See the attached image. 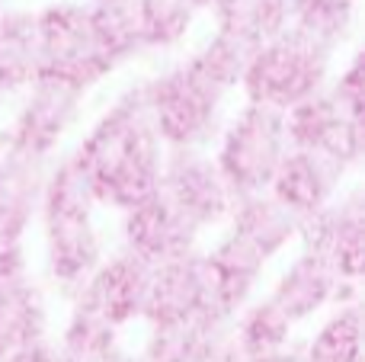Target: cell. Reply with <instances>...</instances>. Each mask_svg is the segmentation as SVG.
Listing matches in <instances>:
<instances>
[{
  "mask_svg": "<svg viewBox=\"0 0 365 362\" xmlns=\"http://www.w3.org/2000/svg\"><path fill=\"white\" fill-rule=\"evenodd\" d=\"M212 4H215V0H195V6H199V13H202V10H212Z\"/></svg>",
  "mask_w": 365,
  "mask_h": 362,
  "instance_id": "obj_35",
  "label": "cell"
},
{
  "mask_svg": "<svg viewBox=\"0 0 365 362\" xmlns=\"http://www.w3.org/2000/svg\"><path fill=\"white\" fill-rule=\"evenodd\" d=\"M259 362H304L302 340H295V343H292V346H285L282 353H276V356H269V359H259Z\"/></svg>",
  "mask_w": 365,
  "mask_h": 362,
  "instance_id": "obj_32",
  "label": "cell"
},
{
  "mask_svg": "<svg viewBox=\"0 0 365 362\" xmlns=\"http://www.w3.org/2000/svg\"><path fill=\"white\" fill-rule=\"evenodd\" d=\"M356 0H292V26L340 51L353 36Z\"/></svg>",
  "mask_w": 365,
  "mask_h": 362,
  "instance_id": "obj_27",
  "label": "cell"
},
{
  "mask_svg": "<svg viewBox=\"0 0 365 362\" xmlns=\"http://www.w3.org/2000/svg\"><path fill=\"white\" fill-rule=\"evenodd\" d=\"M51 337V314L42 282L32 273L0 282V362L10 353Z\"/></svg>",
  "mask_w": 365,
  "mask_h": 362,
  "instance_id": "obj_19",
  "label": "cell"
},
{
  "mask_svg": "<svg viewBox=\"0 0 365 362\" xmlns=\"http://www.w3.org/2000/svg\"><path fill=\"white\" fill-rule=\"evenodd\" d=\"M334 58L336 51L330 45L317 42L298 26H285L279 36L266 38L253 55L240 83L244 103L289 113L292 106L327 87L334 77Z\"/></svg>",
  "mask_w": 365,
  "mask_h": 362,
  "instance_id": "obj_4",
  "label": "cell"
},
{
  "mask_svg": "<svg viewBox=\"0 0 365 362\" xmlns=\"http://www.w3.org/2000/svg\"><path fill=\"white\" fill-rule=\"evenodd\" d=\"M212 308H218V301H215L205 250H192V254L158 263L151 269V289H148V305L141 324H173V321L195 318V314L212 311Z\"/></svg>",
  "mask_w": 365,
  "mask_h": 362,
  "instance_id": "obj_14",
  "label": "cell"
},
{
  "mask_svg": "<svg viewBox=\"0 0 365 362\" xmlns=\"http://www.w3.org/2000/svg\"><path fill=\"white\" fill-rule=\"evenodd\" d=\"M148 51H173L189 36L199 6L195 0H138Z\"/></svg>",
  "mask_w": 365,
  "mask_h": 362,
  "instance_id": "obj_28",
  "label": "cell"
},
{
  "mask_svg": "<svg viewBox=\"0 0 365 362\" xmlns=\"http://www.w3.org/2000/svg\"><path fill=\"white\" fill-rule=\"evenodd\" d=\"M304 362H365L362 350V301L330 308L308 340H302Z\"/></svg>",
  "mask_w": 365,
  "mask_h": 362,
  "instance_id": "obj_24",
  "label": "cell"
},
{
  "mask_svg": "<svg viewBox=\"0 0 365 362\" xmlns=\"http://www.w3.org/2000/svg\"><path fill=\"white\" fill-rule=\"evenodd\" d=\"M158 190L202 234L212 228H225L234 205V192L227 190L212 151H199V148L164 154Z\"/></svg>",
  "mask_w": 365,
  "mask_h": 362,
  "instance_id": "obj_8",
  "label": "cell"
},
{
  "mask_svg": "<svg viewBox=\"0 0 365 362\" xmlns=\"http://www.w3.org/2000/svg\"><path fill=\"white\" fill-rule=\"evenodd\" d=\"M96 192L83 173L74 151H58L48 160L38 202L42 222V247L45 269L61 299H74L93 269L106 257V244L96 228Z\"/></svg>",
  "mask_w": 365,
  "mask_h": 362,
  "instance_id": "obj_2",
  "label": "cell"
},
{
  "mask_svg": "<svg viewBox=\"0 0 365 362\" xmlns=\"http://www.w3.org/2000/svg\"><path fill=\"white\" fill-rule=\"evenodd\" d=\"M257 48L259 45H253L250 38L215 26L212 36L192 51V61L199 64L202 74L212 77L225 93H234V90H240V83H244V74H247V68H250Z\"/></svg>",
  "mask_w": 365,
  "mask_h": 362,
  "instance_id": "obj_26",
  "label": "cell"
},
{
  "mask_svg": "<svg viewBox=\"0 0 365 362\" xmlns=\"http://www.w3.org/2000/svg\"><path fill=\"white\" fill-rule=\"evenodd\" d=\"M87 6L93 32L100 38V48L106 55V61L113 64V71L148 55L138 0H87Z\"/></svg>",
  "mask_w": 365,
  "mask_h": 362,
  "instance_id": "obj_22",
  "label": "cell"
},
{
  "mask_svg": "<svg viewBox=\"0 0 365 362\" xmlns=\"http://www.w3.org/2000/svg\"><path fill=\"white\" fill-rule=\"evenodd\" d=\"M285 135H289V148L317 151L324 157L336 160L340 167H346L349 173L359 170L362 164L365 119L349 115L330 96L327 87L285 113Z\"/></svg>",
  "mask_w": 365,
  "mask_h": 362,
  "instance_id": "obj_9",
  "label": "cell"
},
{
  "mask_svg": "<svg viewBox=\"0 0 365 362\" xmlns=\"http://www.w3.org/2000/svg\"><path fill=\"white\" fill-rule=\"evenodd\" d=\"M38 23V51H42V71L38 74L64 81L71 87L90 90L115 74L100 48V38L90 23L87 0H58L36 10Z\"/></svg>",
  "mask_w": 365,
  "mask_h": 362,
  "instance_id": "obj_6",
  "label": "cell"
},
{
  "mask_svg": "<svg viewBox=\"0 0 365 362\" xmlns=\"http://www.w3.org/2000/svg\"><path fill=\"white\" fill-rule=\"evenodd\" d=\"M359 292L362 286L343 282L327 257H321L317 250L298 247V254L289 260V267L276 276L266 299L298 327L336 305L359 301Z\"/></svg>",
  "mask_w": 365,
  "mask_h": 362,
  "instance_id": "obj_10",
  "label": "cell"
},
{
  "mask_svg": "<svg viewBox=\"0 0 365 362\" xmlns=\"http://www.w3.org/2000/svg\"><path fill=\"white\" fill-rule=\"evenodd\" d=\"M26 273H32L26 241H0V282L19 279V276H26Z\"/></svg>",
  "mask_w": 365,
  "mask_h": 362,
  "instance_id": "obj_30",
  "label": "cell"
},
{
  "mask_svg": "<svg viewBox=\"0 0 365 362\" xmlns=\"http://www.w3.org/2000/svg\"><path fill=\"white\" fill-rule=\"evenodd\" d=\"M225 231L253 247L266 263L282 257L292 244H298L302 218H295L272 192H250L237 196L231 205V215L225 222Z\"/></svg>",
  "mask_w": 365,
  "mask_h": 362,
  "instance_id": "obj_18",
  "label": "cell"
},
{
  "mask_svg": "<svg viewBox=\"0 0 365 362\" xmlns=\"http://www.w3.org/2000/svg\"><path fill=\"white\" fill-rule=\"evenodd\" d=\"M42 71L36 10L0 6V100L19 96Z\"/></svg>",
  "mask_w": 365,
  "mask_h": 362,
  "instance_id": "obj_21",
  "label": "cell"
},
{
  "mask_svg": "<svg viewBox=\"0 0 365 362\" xmlns=\"http://www.w3.org/2000/svg\"><path fill=\"white\" fill-rule=\"evenodd\" d=\"M205 263H208V273H212L215 301L231 318L250 299H257V286L263 282L266 267H269L257 250L247 247L240 237L227 234V231L205 250Z\"/></svg>",
  "mask_w": 365,
  "mask_h": 362,
  "instance_id": "obj_20",
  "label": "cell"
},
{
  "mask_svg": "<svg viewBox=\"0 0 365 362\" xmlns=\"http://www.w3.org/2000/svg\"><path fill=\"white\" fill-rule=\"evenodd\" d=\"M19 96L23 100H19L13 122L0 135V141L23 154H32V157L51 160L61 151L64 138L81 125L90 93L38 74Z\"/></svg>",
  "mask_w": 365,
  "mask_h": 362,
  "instance_id": "obj_7",
  "label": "cell"
},
{
  "mask_svg": "<svg viewBox=\"0 0 365 362\" xmlns=\"http://www.w3.org/2000/svg\"><path fill=\"white\" fill-rule=\"evenodd\" d=\"M231 314L212 308L186 321L148 327L138 356L141 362H212L231 343Z\"/></svg>",
  "mask_w": 365,
  "mask_h": 362,
  "instance_id": "obj_16",
  "label": "cell"
},
{
  "mask_svg": "<svg viewBox=\"0 0 365 362\" xmlns=\"http://www.w3.org/2000/svg\"><path fill=\"white\" fill-rule=\"evenodd\" d=\"M113 362H141V356H138V353H128L125 346H122V350L113 356Z\"/></svg>",
  "mask_w": 365,
  "mask_h": 362,
  "instance_id": "obj_34",
  "label": "cell"
},
{
  "mask_svg": "<svg viewBox=\"0 0 365 362\" xmlns=\"http://www.w3.org/2000/svg\"><path fill=\"white\" fill-rule=\"evenodd\" d=\"M4 362H61V356H58L55 337H45V340H36V343L23 346V350L10 353Z\"/></svg>",
  "mask_w": 365,
  "mask_h": 362,
  "instance_id": "obj_31",
  "label": "cell"
},
{
  "mask_svg": "<svg viewBox=\"0 0 365 362\" xmlns=\"http://www.w3.org/2000/svg\"><path fill=\"white\" fill-rule=\"evenodd\" d=\"M103 209L128 212L158 190L167 148L148 115L145 87L128 83L74 148Z\"/></svg>",
  "mask_w": 365,
  "mask_h": 362,
  "instance_id": "obj_1",
  "label": "cell"
},
{
  "mask_svg": "<svg viewBox=\"0 0 365 362\" xmlns=\"http://www.w3.org/2000/svg\"><path fill=\"white\" fill-rule=\"evenodd\" d=\"M346 177L349 170L336 160L304 148H289L266 192H272L295 218L308 222L346 190Z\"/></svg>",
  "mask_w": 365,
  "mask_h": 362,
  "instance_id": "obj_15",
  "label": "cell"
},
{
  "mask_svg": "<svg viewBox=\"0 0 365 362\" xmlns=\"http://www.w3.org/2000/svg\"><path fill=\"white\" fill-rule=\"evenodd\" d=\"M298 247L317 250L334 263L343 282L362 286L365 269V199L359 186L343 190L327 209L302 222Z\"/></svg>",
  "mask_w": 365,
  "mask_h": 362,
  "instance_id": "obj_11",
  "label": "cell"
},
{
  "mask_svg": "<svg viewBox=\"0 0 365 362\" xmlns=\"http://www.w3.org/2000/svg\"><path fill=\"white\" fill-rule=\"evenodd\" d=\"M199 241L202 231L160 190L122 212V247L151 267L192 254L199 250Z\"/></svg>",
  "mask_w": 365,
  "mask_h": 362,
  "instance_id": "obj_13",
  "label": "cell"
},
{
  "mask_svg": "<svg viewBox=\"0 0 365 362\" xmlns=\"http://www.w3.org/2000/svg\"><path fill=\"white\" fill-rule=\"evenodd\" d=\"M208 13L218 29L237 32L253 45H263L292 26V0H215Z\"/></svg>",
  "mask_w": 365,
  "mask_h": 362,
  "instance_id": "obj_25",
  "label": "cell"
},
{
  "mask_svg": "<svg viewBox=\"0 0 365 362\" xmlns=\"http://www.w3.org/2000/svg\"><path fill=\"white\" fill-rule=\"evenodd\" d=\"M141 87L154 132L167 151H186V148L208 151L215 145L225 125L227 93L212 77L202 74L192 55L167 64L154 77L141 81Z\"/></svg>",
  "mask_w": 365,
  "mask_h": 362,
  "instance_id": "obj_3",
  "label": "cell"
},
{
  "mask_svg": "<svg viewBox=\"0 0 365 362\" xmlns=\"http://www.w3.org/2000/svg\"><path fill=\"white\" fill-rule=\"evenodd\" d=\"M327 90H330V96H334V100L340 103V106L346 109L349 115L362 119V115H365V71H362V51H353V58H349V61L340 68V74L330 77Z\"/></svg>",
  "mask_w": 365,
  "mask_h": 362,
  "instance_id": "obj_29",
  "label": "cell"
},
{
  "mask_svg": "<svg viewBox=\"0 0 365 362\" xmlns=\"http://www.w3.org/2000/svg\"><path fill=\"white\" fill-rule=\"evenodd\" d=\"M151 263L135 257L132 250L119 247L115 254H106L103 263L93 269L87 286L71 301L90 308L100 314L115 331H125L132 324H141L148 305V289H151Z\"/></svg>",
  "mask_w": 365,
  "mask_h": 362,
  "instance_id": "obj_12",
  "label": "cell"
},
{
  "mask_svg": "<svg viewBox=\"0 0 365 362\" xmlns=\"http://www.w3.org/2000/svg\"><path fill=\"white\" fill-rule=\"evenodd\" d=\"M48 160L0 141V241H26L38 222Z\"/></svg>",
  "mask_w": 365,
  "mask_h": 362,
  "instance_id": "obj_17",
  "label": "cell"
},
{
  "mask_svg": "<svg viewBox=\"0 0 365 362\" xmlns=\"http://www.w3.org/2000/svg\"><path fill=\"white\" fill-rule=\"evenodd\" d=\"M231 340L247 362H259L295 343V324L263 295V299H250L234 314Z\"/></svg>",
  "mask_w": 365,
  "mask_h": 362,
  "instance_id": "obj_23",
  "label": "cell"
},
{
  "mask_svg": "<svg viewBox=\"0 0 365 362\" xmlns=\"http://www.w3.org/2000/svg\"><path fill=\"white\" fill-rule=\"evenodd\" d=\"M208 151H212L234 199L250 196V192H266L285 151H289L285 113L244 103L231 119H225L218 138Z\"/></svg>",
  "mask_w": 365,
  "mask_h": 362,
  "instance_id": "obj_5",
  "label": "cell"
},
{
  "mask_svg": "<svg viewBox=\"0 0 365 362\" xmlns=\"http://www.w3.org/2000/svg\"><path fill=\"white\" fill-rule=\"evenodd\" d=\"M212 362H247V359H244V353H240L237 346H234V340H231V343H227L225 350H221V353H218V356H215Z\"/></svg>",
  "mask_w": 365,
  "mask_h": 362,
  "instance_id": "obj_33",
  "label": "cell"
}]
</instances>
